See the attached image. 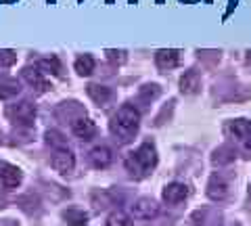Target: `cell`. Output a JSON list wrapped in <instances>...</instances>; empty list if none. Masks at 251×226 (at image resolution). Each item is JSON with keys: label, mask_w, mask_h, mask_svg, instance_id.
Returning a JSON list of instances; mask_svg holds the SVG:
<instances>
[{"label": "cell", "mask_w": 251, "mask_h": 226, "mask_svg": "<svg viewBox=\"0 0 251 226\" xmlns=\"http://www.w3.org/2000/svg\"><path fill=\"white\" fill-rule=\"evenodd\" d=\"M157 166V151L151 143H143L134 153L126 157V168L136 178H145Z\"/></svg>", "instance_id": "obj_1"}, {"label": "cell", "mask_w": 251, "mask_h": 226, "mask_svg": "<svg viewBox=\"0 0 251 226\" xmlns=\"http://www.w3.org/2000/svg\"><path fill=\"white\" fill-rule=\"evenodd\" d=\"M138 126H140V113H138V109L132 105L120 107L111 120V132L120 136L122 140H128L134 136Z\"/></svg>", "instance_id": "obj_2"}, {"label": "cell", "mask_w": 251, "mask_h": 226, "mask_svg": "<svg viewBox=\"0 0 251 226\" xmlns=\"http://www.w3.org/2000/svg\"><path fill=\"white\" fill-rule=\"evenodd\" d=\"M6 118H9L15 126L29 128V126H34V122H36V107L31 105L29 100L11 105V107H6Z\"/></svg>", "instance_id": "obj_3"}, {"label": "cell", "mask_w": 251, "mask_h": 226, "mask_svg": "<svg viewBox=\"0 0 251 226\" xmlns=\"http://www.w3.org/2000/svg\"><path fill=\"white\" fill-rule=\"evenodd\" d=\"M23 180V174L17 166H11V163H0V184L4 186L6 191L17 189Z\"/></svg>", "instance_id": "obj_4"}, {"label": "cell", "mask_w": 251, "mask_h": 226, "mask_svg": "<svg viewBox=\"0 0 251 226\" xmlns=\"http://www.w3.org/2000/svg\"><path fill=\"white\" fill-rule=\"evenodd\" d=\"M50 166H52V170H57L59 174H72L75 168V157L69 149H59L52 155Z\"/></svg>", "instance_id": "obj_5"}, {"label": "cell", "mask_w": 251, "mask_h": 226, "mask_svg": "<svg viewBox=\"0 0 251 226\" xmlns=\"http://www.w3.org/2000/svg\"><path fill=\"white\" fill-rule=\"evenodd\" d=\"M157 214H159V205L149 197L138 199L136 203L132 205V216H134L136 220H153V218H157Z\"/></svg>", "instance_id": "obj_6"}, {"label": "cell", "mask_w": 251, "mask_h": 226, "mask_svg": "<svg viewBox=\"0 0 251 226\" xmlns=\"http://www.w3.org/2000/svg\"><path fill=\"white\" fill-rule=\"evenodd\" d=\"M188 197V186L182 182H172L163 189V201L170 205H176V203H182V201Z\"/></svg>", "instance_id": "obj_7"}, {"label": "cell", "mask_w": 251, "mask_h": 226, "mask_svg": "<svg viewBox=\"0 0 251 226\" xmlns=\"http://www.w3.org/2000/svg\"><path fill=\"white\" fill-rule=\"evenodd\" d=\"M21 75L25 77V82L29 84V86H34L38 92H46V90H50V84L49 80L42 75V72H38V67H25L21 72Z\"/></svg>", "instance_id": "obj_8"}, {"label": "cell", "mask_w": 251, "mask_h": 226, "mask_svg": "<svg viewBox=\"0 0 251 226\" xmlns=\"http://www.w3.org/2000/svg\"><path fill=\"white\" fill-rule=\"evenodd\" d=\"M72 130H74V134L77 138L90 140V138H94V134H97V124H94L92 120H88V118H80V120H75L72 124Z\"/></svg>", "instance_id": "obj_9"}, {"label": "cell", "mask_w": 251, "mask_h": 226, "mask_svg": "<svg viewBox=\"0 0 251 226\" xmlns=\"http://www.w3.org/2000/svg\"><path fill=\"white\" fill-rule=\"evenodd\" d=\"M226 193H228V182H226L222 176H218V174L211 176L209 182H207V195H209V199L222 201L226 197Z\"/></svg>", "instance_id": "obj_10"}, {"label": "cell", "mask_w": 251, "mask_h": 226, "mask_svg": "<svg viewBox=\"0 0 251 226\" xmlns=\"http://www.w3.org/2000/svg\"><path fill=\"white\" fill-rule=\"evenodd\" d=\"M111 161H113V153H111V149H107V147H97V149L90 151V163L94 168L105 170L111 166Z\"/></svg>", "instance_id": "obj_11"}, {"label": "cell", "mask_w": 251, "mask_h": 226, "mask_svg": "<svg viewBox=\"0 0 251 226\" xmlns=\"http://www.w3.org/2000/svg\"><path fill=\"white\" fill-rule=\"evenodd\" d=\"M155 63L159 69H174L180 63V52L178 50H159L155 54Z\"/></svg>", "instance_id": "obj_12"}, {"label": "cell", "mask_w": 251, "mask_h": 226, "mask_svg": "<svg viewBox=\"0 0 251 226\" xmlns=\"http://www.w3.org/2000/svg\"><path fill=\"white\" fill-rule=\"evenodd\" d=\"M226 132L232 138H249L251 136V122L249 120H234L228 124Z\"/></svg>", "instance_id": "obj_13"}, {"label": "cell", "mask_w": 251, "mask_h": 226, "mask_svg": "<svg viewBox=\"0 0 251 226\" xmlns=\"http://www.w3.org/2000/svg\"><path fill=\"white\" fill-rule=\"evenodd\" d=\"M63 220H65L69 226H86L88 224V214L82 212L77 207H69L63 212Z\"/></svg>", "instance_id": "obj_14"}, {"label": "cell", "mask_w": 251, "mask_h": 226, "mask_svg": "<svg viewBox=\"0 0 251 226\" xmlns=\"http://www.w3.org/2000/svg\"><path fill=\"white\" fill-rule=\"evenodd\" d=\"M180 90L184 95H195L199 90V75L197 72H186L182 77H180Z\"/></svg>", "instance_id": "obj_15"}, {"label": "cell", "mask_w": 251, "mask_h": 226, "mask_svg": "<svg viewBox=\"0 0 251 226\" xmlns=\"http://www.w3.org/2000/svg\"><path fill=\"white\" fill-rule=\"evenodd\" d=\"M88 97H90L97 105H105L107 100L111 99V88L99 86V84H90V86H88Z\"/></svg>", "instance_id": "obj_16"}, {"label": "cell", "mask_w": 251, "mask_h": 226, "mask_svg": "<svg viewBox=\"0 0 251 226\" xmlns=\"http://www.w3.org/2000/svg\"><path fill=\"white\" fill-rule=\"evenodd\" d=\"M19 82L13 77H0V99H11L15 95H19Z\"/></svg>", "instance_id": "obj_17"}, {"label": "cell", "mask_w": 251, "mask_h": 226, "mask_svg": "<svg viewBox=\"0 0 251 226\" xmlns=\"http://www.w3.org/2000/svg\"><path fill=\"white\" fill-rule=\"evenodd\" d=\"M38 69H42V74H52V75H61L63 67L61 61L57 57H44L38 61Z\"/></svg>", "instance_id": "obj_18"}, {"label": "cell", "mask_w": 251, "mask_h": 226, "mask_svg": "<svg viewBox=\"0 0 251 226\" xmlns=\"http://www.w3.org/2000/svg\"><path fill=\"white\" fill-rule=\"evenodd\" d=\"M94 59L90 57V54H82V57L75 59V72L80 75H90L94 72Z\"/></svg>", "instance_id": "obj_19"}, {"label": "cell", "mask_w": 251, "mask_h": 226, "mask_svg": "<svg viewBox=\"0 0 251 226\" xmlns=\"http://www.w3.org/2000/svg\"><path fill=\"white\" fill-rule=\"evenodd\" d=\"M107 226H132V220L122 212H113L107 218Z\"/></svg>", "instance_id": "obj_20"}, {"label": "cell", "mask_w": 251, "mask_h": 226, "mask_svg": "<svg viewBox=\"0 0 251 226\" xmlns=\"http://www.w3.org/2000/svg\"><path fill=\"white\" fill-rule=\"evenodd\" d=\"M17 61V54L13 50H0V67H11Z\"/></svg>", "instance_id": "obj_21"}, {"label": "cell", "mask_w": 251, "mask_h": 226, "mask_svg": "<svg viewBox=\"0 0 251 226\" xmlns=\"http://www.w3.org/2000/svg\"><path fill=\"white\" fill-rule=\"evenodd\" d=\"M46 138H49V143L54 145V147H59V149H67V143L63 140V136L59 134L57 130H50L49 134H46Z\"/></svg>", "instance_id": "obj_22"}, {"label": "cell", "mask_w": 251, "mask_h": 226, "mask_svg": "<svg viewBox=\"0 0 251 226\" xmlns=\"http://www.w3.org/2000/svg\"><path fill=\"white\" fill-rule=\"evenodd\" d=\"M245 147H247V151H249V153H251V136H249V138H247V140H245Z\"/></svg>", "instance_id": "obj_23"}, {"label": "cell", "mask_w": 251, "mask_h": 226, "mask_svg": "<svg viewBox=\"0 0 251 226\" xmlns=\"http://www.w3.org/2000/svg\"><path fill=\"white\" fill-rule=\"evenodd\" d=\"M249 193H251V184H249Z\"/></svg>", "instance_id": "obj_24"}]
</instances>
